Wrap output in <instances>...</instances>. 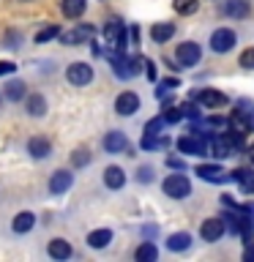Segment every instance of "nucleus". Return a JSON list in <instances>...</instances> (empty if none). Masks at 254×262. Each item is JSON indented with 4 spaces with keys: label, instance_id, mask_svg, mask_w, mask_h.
<instances>
[{
    "label": "nucleus",
    "instance_id": "nucleus-1",
    "mask_svg": "<svg viewBox=\"0 0 254 262\" xmlns=\"http://www.w3.org/2000/svg\"><path fill=\"white\" fill-rule=\"evenodd\" d=\"M164 194L172 196V200H186L192 194V183L183 175V169H178V175H167L164 178Z\"/></svg>",
    "mask_w": 254,
    "mask_h": 262
},
{
    "label": "nucleus",
    "instance_id": "nucleus-2",
    "mask_svg": "<svg viewBox=\"0 0 254 262\" xmlns=\"http://www.w3.org/2000/svg\"><path fill=\"white\" fill-rule=\"evenodd\" d=\"M104 38L112 44L115 52H126V47H129V41H126V22L110 19V22H107V28H104Z\"/></svg>",
    "mask_w": 254,
    "mask_h": 262
},
{
    "label": "nucleus",
    "instance_id": "nucleus-3",
    "mask_svg": "<svg viewBox=\"0 0 254 262\" xmlns=\"http://www.w3.org/2000/svg\"><path fill=\"white\" fill-rule=\"evenodd\" d=\"M208 147H210V139H205L202 134H197V131L178 139V150L188 153V156H205V153H208Z\"/></svg>",
    "mask_w": 254,
    "mask_h": 262
},
{
    "label": "nucleus",
    "instance_id": "nucleus-4",
    "mask_svg": "<svg viewBox=\"0 0 254 262\" xmlns=\"http://www.w3.org/2000/svg\"><path fill=\"white\" fill-rule=\"evenodd\" d=\"M90 38H96V28H93V25H88V22L77 25V28L69 30V33H60V44H66V47L85 44V41H90Z\"/></svg>",
    "mask_w": 254,
    "mask_h": 262
},
{
    "label": "nucleus",
    "instance_id": "nucleus-5",
    "mask_svg": "<svg viewBox=\"0 0 254 262\" xmlns=\"http://www.w3.org/2000/svg\"><path fill=\"white\" fill-rule=\"evenodd\" d=\"M200 57H202V49H200V44H194V41H183L175 52V60H178L180 69H192V66L200 63Z\"/></svg>",
    "mask_w": 254,
    "mask_h": 262
},
{
    "label": "nucleus",
    "instance_id": "nucleus-6",
    "mask_svg": "<svg viewBox=\"0 0 254 262\" xmlns=\"http://www.w3.org/2000/svg\"><path fill=\"white\" fill-rule=\"evenodd\" d=\"M235 41H238L235 30L219 28V30H213V36H210V49H213L216 55H224V52H229V49L235 47Z\"/></svg>",
    "mask_w": 254,
    "mask_h": 262
},
{
    "label": "nucleus",
    "instance_id": "nucleus-7",
    "mask_svg": "<svg viewBox=\"0 0 254 262\" xmlns=\"http://www.w3.org/2000/svg\"><path fill=\"white\" fill-rule=\"evenodd\" d=\"M66 79H69L74 88H85L88 82L93 79V69H90L88 63H71L69 69H66Z\"/></svg>",
    "mask_w": 254,
    "mask_h": 262
},
{
    "label": "nucleus",
    "instance_id": "nucleus-8",
    "mask_svg": "<svg viewBox=\"0 0 254 262\" xmlns=\"http://www.w3.org/2000/svg\"><path fill=\"white\" fill-rule=\"evenodd\" d=\"M224 229H227L224 219H205L202 227H200V235H202L205 243H216L219 237L224 235Z\"/></svg>",
    "mask_w": 254,
    "mask_h": 262
},
{
    "label": "nucleus",
    "instance_id": "nucleus-9",
    "mask_svg": "<svg viewBox=\"0 0 254 262\" xmlns=\"http://www.w3.org/2000/svg\"><path fill=\"white\" fill-rule=\"evenodd\" d=\"M139 110V96L131 93V90H123V93L115 98V112L123 115V118H129V115H134Z\"/></svg>",
    "mask_w": 254,
    "mask_h": 262
},
{
    "label": "nucleus",
    "instance_id": "nucleus-10",
    "mask_svg": "<svg viewBox=\"0 0 254 262\" xmlns=\"http://www.w3.org/2000/svg\"><path fill=\"white\" fill-rule=\"evenodd\" d=\"M194 98L205 106V110H219V106H224V104H227V96H224V93H219V90H213V88L197 90Z\"/></svg>",
    "mask_w": 254,
    "mask_h": 262
},
{
    "label": "nucleus",
    "instance_id": "nucleus-11",
    "mask_svg": "<svg viewBox=\"0 0 254 262\" xmlns=\"http://www.w3.org/2000/svg\"><path fill=\"white\" fill-rule=\"evenodd\" d=\"M71 183H74V175L69 169H57L52 178H49V191L52 194H66L71 188Z\"/></svg>",
    "mask_w": 254,
    "mask_h": 262
},
{
    "label": "nucleus",
    "instance_id": "nucleus-12",
    "mask_svg": "<svg viewBox=\"0 0 254 262\" xmlns=\"http://www.w3.org/2000/svg\"><path fill=\"white\" fill-rule=\"evenodd\" d=\"M104 150L107 153H126L129 150V139L123 131H110V134L104 137Z\"/></svg>",
    "mask_w": 254,
    "mask_h": 262
},
{
    "label": "nucleus",
    "instance_id": "nucleus-13",
    "mask_svg": "<svg viewBox=\"0 0 254 262\" xmlns=\"http://www.w3.org/2000/svg\"><path fill=\"white\" fill-rule=\"evenodd\" d=\"M197 175L202 180H208V183H224L229 178L221 167H216V164H200V167H197Z\"/></svg>",
    "mask_w": 254,
    "mask_h": 262
},
{
    "label": "nucleus",
    "instance_id": "nucleus-14",
    "mask_svg": "<svg viewBox=\"0 0 254 262\" xmlns=\"http://www.w3.org/2000/svg\"><path fill=\"white\" fill-rule=\"evenodd\" d=\"M28 153L33 159H47V156L52 153V145H49L47 137H30L28 139Z\"/></svg>",
    "mask_w": 254,
    "mask_h": 262
},
{
    "label": "nucleus",
    "instance_id": "nucleus-15",
    "mask_svg": "<svg viewBox=\"0 0 254 262\" xmlns=\"http://www.w3.org/2000/svg\"><path fill=\"white\" fill-rule=\"evenodd\" d=\"M224 14L232 16V19H243V16L251 14V6H249V0H227V3H224Z\"/></svg>",
    "mask_w": 254,
    "mask_h": 262
},
{
    "label": "nucleus",
    "instance_id": "nucleus-16",
    "mask_svg": "<svg viewBox=\"0 0 254 262\" xmlns=\"http://www.w3.org/2000/svg\"><path fill=\"white\" fill-rule=\"evenodd\" d=\"M104 183H107V188L118 191V188L126 186V172H123L120 167H107L104 169Z\"/></svg>",
    "mask_w": 254,
    "mask_h": 262
},
{
    "label": "nucleus",
    "instance_id": "nucleus-17",
    "mask_svg": "<svg viewBox=\"0 0 254 262\" xmlns=\"http://www.w3.org/2000/svg\"><path fill=\"white\" fill-rule=\"evenodd\" d=\"M36 227V216H33V213H16V219L11 221V229L16 235H25V232H30V229Z\"/></svg>",
    "mask_w": 254,
    "mask_h": 262
},
{
    "label": "nucleus",
    "instance_id": "nucleus-18",
    "mask_svg": "<svg viewBox=\"0 0 254 262\" xmlns=\"http://www.w3.org/2000/svg\"><path fill=\"white\" fill-rule=\"evenodd\" d=\"M47 251H49V257H52V259H69L71 257V246H69V241H63V237L49 241Z\"/></svg>",
    "mask_w": 254,
    "mask_h": 262
},
{
    "label": "nucleus",
    "instance_id": "nucleus-19",
    "mask_svg": "<svg viewBox=\"0 0 254 262\" xmlns=\"http://www.w3.org/2000/svg\"><path fill=\"white\" fill-rule=\"evenodd\" d=\"M151 36H153L156 44H164V41H170L172 36H175V25H172V22H159V25H153Z\"/></svg>",
    "mask_w": 254,
    "mask_h": 262
},
{
    "label": "nucleus",
    "instance_id": "nucleus-20",
    "mask_svg": "<svg viewBox=\"0 0 254 262\" xmlns=\"http://www.w3.org/2000/svg\"><path fill=\"white\" fill-rule=\"evenodd\" d=\"M25 106H28V115H33V118H41V115L47 112V98L38 96V93H30L28 101H25Z\"/></svg>",
    "mask_w": 254,
    "mask_h": 262
},
{
    "label": "nucleus",
    "instance_id": "nucleus-21",
    "mask_svg": "<svg viewBox=\"0 0 254 262\" xmlns=\"http://www.w3.org/2000/svg\"><path fill=\"white\" fill-rule=\"evenodd\" d=\"M134 259L137 262H156L159 259V249H156L151 241H145V243H139V249L134 251Z\"/></svg>",
    "mask_w": 254,
    "mask_h": 262
},
{
    "label": "nucleus",
    "instance_id": "nucleus-22",
    "mask_svg": "<svg viewBox=\"0 0 254 262\" xmlns=\"http://www.w3.org/2000/svg\"><path fill=\"white\" fill-rule=\"evenodd\" d=\"M112 241V232L110 229H96V232H90L88 235V246L90 249H107Z\"/></svg>",
    "mask_w": 254,
    "mask_h": 262
},
{
    "label": "nucleus",
    "instance_id": "nucleus-23",
    "mask_svg": "<svg viewBox=\"0 0 254 262\" xmlns=\"http://www.w3.org/2000/svg\"><path fill=\"white\" fill-rule=\"evenodd\" d=\"M188 246H192V235L188 232H175L167 237V249L170 251H186Z\"/></svg>",
    "mask_w": 254,
    "mask_h": 262
},
{
    "label": "nucleus",
    "instance_id": "nucleus-24",
    "mask_svg": "<svg viewBox=\"0 0 254 262\" xmlns=\"http://www.w3.org/2000/svg\"><path fill=\"white\" fill-rule=\"evenodd\" d=\"M85 0H63V14L69 16V19H77V16L85 14Z\"/></svg>",
    "mask_w": 254,
    "mask_h": 262
},
{
    "label": "nucleus",
    "instance_id": "nucleus-25",
    "mask_svg": "<svg viewBox=\"0 0 254 262\" xmlns=\"http://www.w3.org/2000/svg\"><path fill=\"white\" fill-rule=\"evenodd\" d=\"M22 96H25V82L11 79V82L6 85V98H8V101H19Z\"/></svg>",
    "mask_w": 254,
    "mask_h": 262
},
{
    "label": "nucleus",
    "instance_id": "nucleus-26",
    "mask_svg": "<svg viewBox=\"0 0 254 262\" xmlns=\"http://www.w3.org/2000/svg\"><path fill=\"white\" fill-rule=\"evenodd\" d=\"M175 11L178 14H183V16H188V14H194L197 8H200V0H175Z\"/></svg>",
    "mask_w": 254,
    "mask_h": 262
},
{
    "label": "nucleus",
    "instance_id": "nucleus-27",
    "mask_svg": "<svg viewBox=\"0 0 254 262\" xmlns=\"http://www.w3.org/2000/svg\"><path fill=\"white\" fill-rule=\"evenodd\" d=\"M55 36H60V28H57V25H49V28L36 33V44H47V41H52Z\"/></svg>",
    "mask_w": 254,
    "mask_h": 262
},
{
    "label": "nucleus",
    "instance_id": "nucleus-28",
    "mask_svg": "<svg viewBox=\"0 0 254 262\" xmlns=\"http://www.w3.org/2000/svg\"><path fill=\"white\" fill-rule=\"evenodd\" d=\"M164 126H167V120H164L161 115H159V118H153V120H147V123H145V134L161 137V128H164Z\"/></svg>",
    "mask_w": 254,
    "mask_h": 262
},
{
    "label": "nucleus",
    "instance_id": "nucleus-29",
    "mask_svg": "<svg viewBox=\"0 0 254 262\" xmlns=\"http://www.w3.org/2000/svg\"><path fill=\"white\" fill-rule=\"evenodd\" d=\"M186 115H183V106H170L167 112H164V120L167 123H178V120H183Z\"/></svg>",
    "mask_w": 254,
    "mask_h": 262
},
{
    "label": "nucleus",
    "instance_id": "nucleus-30",
    "mask_svg": "<svg viewBox=\"0 0 254 262\" xmlns=\"http://www.w3.org/2000/svg\"><path fill=\"white\" fill-rule=\"evenodd\" d=\"M71 164H74V167H85V164H90V153H88V150L71 153Z\"/></svg>",
    "mask_w": 254,
    "mask_h": 262
},
{
    "label": "nucleus",
    "instance_id": "nucleus-31",
    "mask_svg": "<svg viewBox=\"0 0 254 262\" xmlns=\"http://www.w3.org/2000/svg\"><path fill=\"white\" fill-rule=\"evenodd\" d=\"M229 178H235L238 183H251V180H254V172H251V169H235Z\"/></svg>",
    "mask_w": 254,
    "mask_h": 262
},
{
    "label": "nucleus",
    "instance_id": "nucleus-32",
    "mask_svg": "<svg viewBox=\"0 0 254 262\" xmlns=\"http://www.w3.org/2000/svg\"><path fill=\"white\" fill-rule=\"evenodd\" d=\"M241 66L243 69H254V49H246L241 55Z\"/></svg>",
    "mask_w": 254,
    "mask_h": 262
},
{
    "label": "nucleus",
    "instance_id": "nucleus-33",
    "mask_svg": "<svg viewBox=\"0 0 254 262\" xmlns=\"http://www.w3.org/2000/svg\"><path fill=\"white\" fill-rule=\"evenodd\" d=\"M137 180H142V183H151V180H153V169H151V167H139Z\"/></svg>",
    "mask_w": 254,
    "mask_h": 262
},
{
    "label": "nucleus",
    "instance_id": "nucleus-34",
    "mask_svg": "<svg viewBox=\"0 0 254 262\" xmlns=\"http://www.w3.org/2000/svg\"><path fill=\"white\" fill-rule=\"evenodd\" d=\"M183 115H186V118H194V120H200V110H197L194 104H183Z\"/></svg>",
    "mask_w": 254,
    "mask_h": 262
},
{
    "label": "nucleus",
    "instance_id": "nucleus-35",
    "mask_svg": "<svg viewBox=\"0 0 254 262\" xmlns=\"http://www.w3.org/2000/svg\"><path fill=\"white\" fill-rule=\"evenodd\" d=\"M14 71H16V66L11 60H0V77H3V74H14Z\"/></svg>",
    "mask_w": 254,
    "mask_h": 262
},
{
    "label": "nucleus",
    "instance_id": "nucleus-36",
    "mask_svg": "<svg viewBox=\"0 0 254 262\" xmlns=\"http://www.w3.org/2000/svg\"><path fill=\"white\" fill-rule=\"evenodd\" d=\"M167 167H170V169H186V161L172 156V159H167Z\"/></svg>",
    "mask_w": 254,
    "mask_h": 262
},
{
    "label": "nucleus",
    "instance_id": "nucleus-37",
    "mask_svg": "<svg viewBox=\"0 0 254 262\" xmlns=\"http://www.w3.org/2000/svg\"><path fill=\"white\" fill-rule=\"evenodd\" d=\"M243 259H246V262H254V243H246V251H243Z\"/></svg>",
    "mask_w": 254,
    "mask_h": 262
},
{
    "label": "nucleus",
    "instance_id": "nucleus-38",
    "mask_svg": "<svg viewBox=\"0 0 254 262\" xmlns=\"http://www.w3.org/2000/svg\"><path fill=\"white\" fill-rule=\"evenodd\" d=\"M178 85H180L178 79H161V88H164V90H175Z\"/></svg>",
    "mask_w": 254,
    "mask_h": 262
},
{
    "label": "nucleus",
    "instance_id": "nucleus-39",
    "mask_svg": "<svg viewBox=\"0 0 254 262\" xmlns=\"http://www.w3.org/2000/svg\"><path fill=\"white\" fill-rule=\"evenodd\" d=\"M129 33H131V41H134V44H139V38H142V33H139V28H137V25H134V28H131Z\"/></svg>",
    "mask_w": 254,
    "mask_h": 262
},
{
    "label": "nucleus",
    "instance_id": "nucleus-40",
    "mask_svg": "<svg viewBox=\"0 0 254 262\" xmlns=\"http://www.w3.org/2000/svg\"><path fill=\"white\" fill-rule=\"evenodd\" d=\"M145 66H147V79H156V66L151 60H145Z\"/></svg>",
    "mask_w": 254,
    "mask_h": 262
},
{
    "label": "nucleus",
    "instance_id": "nucleus-41",
    "mask_svg": "<svg viewBox=\"0 0 254 262\" xmlns=\"http://www.w3.org/2000/svg\"><path fill=\"white\" fill-rule=\"evenodd\" d=\"M249 153H251V161H254V145H251V150H249Z\"/></svg>",
    "mask_w": 254,
    "mask_h": 262
}]
</instances>
